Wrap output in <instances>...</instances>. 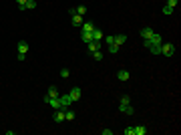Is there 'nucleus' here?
<instances>
[{"label": "nucleus", "mask_w": 181, "mask_h": 135, "mask_svg": "<svg viewBox=\"0 0 181 135\" xmlns=\"http://www.w3.org/2000/svg\"><path fill=\"white\" fill-rule=\"evenodd\" d=\"M125 40H127V36H125V34H115V44H125Z\"/></svg>", "instance_id": "obj_14"}, {"label": "nucleus", "mask_w": 181, "mask_h": 135, "mask_svg": "<svg viewBox=\"0 0 181 135\" xmlns=\"http://www.w3.org/2000/svg\"><path fill=\"white\" fill-rule=\"evenodd\" d=\"M90 36H93V40H101V39H103V30L95 26V28H93V32H90Z\"/></svg>", "instance_id": "obj_11"}, {"label": "nucleus", "mask_w": 181, "mask_h": 135, "mask_svg": "<svg viewBox=\"0 0 181 135\" xmlns=\"http://www.w3.org/2000/svg\"><path fill=\"white\" fill-rule=\"evenodd\" d=\"M145 133H147L145 125H137V127H135V135H145Z\"/></svg>", "instance_id": "obj_19"}, {"label": "nucleus", "mask_w": 181, "mask_h": 135, "mask_svg": "<svg viewBox=\"0 0 181 135\" xmlns=\"http://www.w3.org/2000/svg\"><path fill=\"white\" fill-rule=\"evenodd\" d=\"M119 111L121 113H127V115H133V107H131V103H129V105H125V103H121V105H119Z\"/></svg>", "instance_id": "obj_5"}, {"label": "nucleus", "mask_w": 181, "mask_h": 135, "mask_svg": "<svg viewBox=\"0 0 181 135\" xmlns=\"http://www.w3.org/2000/svg\"><path fill=\"white\" fill-rule=\"evenodd\" d=\"M123 133H125V135H135V127H127Z\"/></svg>", "instance_id": "obj_28"}, {"label": "nucleus", "mask_w": 181, "mask_h": 135, "mask_svg": "<svg viewBox=\"0 0 181 135\" xmlns=\"http://www.w3.org/2000/svg\"><path fill=\"white\" fill-rule=\"evenodd\" d=\"M54 121H57V123H62V121H65V109H57V111H54Z\"/></svg>", "instance_id": "obj_9"}, {"label": "nucleus", "mask_w": 181, "mask_h": 135, "mask_svg": "<svg viewBox=\"0 0 181 135\" xmlns=\"http://www.w3.org/2000/svg\"><path fill=\"white\" fill-rule=\"evenodd\" d=\"M119 48H121L119 44L113 43V44H109V53H111V54H117V53H119Z\"/></svg>", "instance_id": "obj_21"}, {"label": "nucleus", "mask_w": 181, "mask_h": 135, "mask_svg": "<svg viewBox=\"0 0 181 135\" xmlns=\"http://www.w3.org/2000/svg\"><path fill=\"white\" fill-rule=\"evenodd\" d=\"M149 51L153 54H161V44H153V47H149Z\"/></svg>", "instance_id": "obj_20"}, {"label": "nucleus", "mask_w": 181, "mask_h": 135, "mask_svg": "<svg viewBox=\"0 0 181 135\" xmlns=\"http://www.w3.org/2000/svg\"><path fill=\"white\" fill-rule=\"evenodd\" d=\"M58 95H61V93H58V89L53 85V87H48V93H46V97H44V99H53V97H58Z\"/></svg>", "instance_id": "obj_8"}, {"label": "nucleus", "mask_w": 181, "mask_h": 135, "mask_svg": "<svg viewBox=\"0 0 181 135\" xmlns=\"http://www.w3.org/2000/svg\"><path fill=\"white\" fill-rule=\"evenodd\" d=\"M58 101H61V107L62 109H67V107H71V103H72V99H71V95H58Z\"/></svg>", "instance_id": "obj_3"}, {"label": "nucleus", "mask_w": 181, "mask_h": 135, "mask_svg": "<svg viewBox=\"0 0 181 135\" xmlns=\"http://www.w3.org/2000/svg\"><path fill=\"white\" fill-rule=\"evenodd\" d=\"M163 14H173V8H171V6H163Z\"/></svg>", "instance_id": "obj_25"}, {"label": "nucleus", "mask_w": 181, "mask_h": 135, "mask_svg": "<svg viewBox=\"0 0 181 135\" xmlns=\"http://www.w3.org/2000/svg\"><path fill=\"white\" fill-rule=\"evenodd\" d=\"M105 43H107V47H109V44H113V43H115V34H109V36H105Z\"/></svg>", "instance_id": "obj_23"}, {"label": "nucleus", "mask_w": 181, "mask_h": 135, "mask_svg": "<svg viewBox=\"0 0 181 135\" xmlns=\"http://www.w3.org/2000/svg\"><path fill=\"white\" fill-rule=\"evenodd\" d=\"M177 2H179V0H167V6H171V8H175V6H177Z\"/></svg>", "instance_id": "obj_29"}, {"label": "nucleus", "mask_w": 181, "mask_h": 135, "mask_svg": "<svg viewBox=\"0 0 181 135\" xmlns=\"http://www.w3.org/2000/svg\"><path fill=\"white\" fill-rule=\"evenodd\" d=\"M143 43H145V48L153 47V44H161V34H159V32H153V34H151V39L143 40Z\"/></svg>", "instance_id": "obj_2"}, {"label": "nucleus", "mask_w": 181, "mask_h": 135, "mask_svg": "<svg viewBox=\"0 0 181 135\" xmlns=\"http://www.w3.org/2000/svg\"><path fill=\"white\" fill-rule=\"evenodd\" d=\"M121 103L129 105V103H131V97H129V95H123V97H121Z\"/></svg>", "instance_id": "obj_27"}, {"label": "nucleus", "mask_w": 181, "mask_h": 135, "mask_svg": "<svg viewBox=\"0 0 181 135\" xmlns=\"http://www.w3.org/2000/svg\"><path fill=\"white\" fill-rule=\"evenodd\" d=\"M93 58H95V61H103V53H101V51L93 53Z\"/></svg>", "instance_id": "obj_24"}, {"label": "nucleus", "mask_w": 181, "mask_h": 135, "mask_svg": "<svg viewBox=\"0 0 181 135\" xmlns=\"http://www.w3.org/2000/svg\"><path fill=\"white\" fill-rule=\"evenodd\" d=\"M81 39H83V43H90L93 36H90V32H81Z\"/></svg>", "instance_id": "obj_22"}, {"label": "nucleus", "mask_w": 181, "mask_h": 135, "mask_svg": "<svg viewBox=\"0 0 181 135\" xmlns=\"http://www.w3.org/2000/svg\"><path fill=\"white\" fill-rule=\"evenodd\" d=\"M16 48H18V53H24V54H26V51H28V43H24V40H20V43H18V47H16Z\"/></svg>", "instance_id": "obj_15"}, {"label": "nucleus", "mask_w": 181, "mask_h": 135, "mask_svg": "<svg viewBox=\"0 0 181 135\" xmlns=\"http://www.w3.org/2000/svg\"><path fill=\"white\" fill-rule=\"evenodd\" d=\"M68 75H71V71H68V69H62V71H61V77H62V79H68Z\"/></svg>", "instance_id": "obj_26"}, {"label": "nucleus", "mask_w": 181, "mask_h": 135, "mask_svg": "<svg viewBox=\"0 0 181 135\" xmlns=\"http://www.w3.org/2000/svg\"><path fill=\"white\" fill-rule=\"evenodd\" d=\"M93 28H95L93 22H83L81 24V32H93Z\"/></svg>", "instance_id": "obj_10"}, {"label": "nucleus", "mask_w": 181, "mask_h": 135, "mask_svg": "<svg viewBox=\"0 0 181 135\" xmlns=\"http://www.w3.org/2000/svg\"><path fill=\"white\" fill-rule=\"evenodd\" d=\"M87 44H89V51H90V53H97V51L101 48V40H90V43H87Z\"/></svg>", "instance_id": "obj_7"}, {"label": "nucleus", "mask_w": 181, "mask_h": 135, "mask_svg": "<svg viewBox=\"0 0 181 135\" xmlns=\"http://www.w3.org/2000/svg\"><path fill=\"white\" fill-rule=\"evenodd\" d=\"M72 16V26H81L83 24V16L81 14H71Z\"/></svg>", "instance_id": "obj_12"}, {"label": "nucleus", "mask_w": 181, "mask_h": 135, "mask_svg": "<svg viewBox=\"0 0 181 135\" xmlns=\"http://www.w3.org/2000/svg\"><path fill=\"white\" fill-rule=\"evenodd\" d=\"M36 8V0H26V4H24V10H32Z\"/></svg>", "instance_id": "obj_17"}, {"label": "nucleus", "mask_w": 181, "mask_h": 135, "mask_svg": "<svg viewBox=\"0 0 181 135\" xmlns=\"http://www.w3.org/2000/svg\"><path fill=\"white\" fill-rule=\"evenodd\" d=\"M65 119H67V121H72V119H75V111H72V109H68V107L65 109Z\"/></svg>", "instance_id": "obj_16"}, {"label": "nucleus", "mask_w": 181, "mask_h": 135, "mask_svg": "<svg viewBox=\"0 0 181 135\" xmlns=\"http://www.w3.org/2000/svg\"><path fill=\"white\" fill-rule=\"evenodd\" d=\"M175 53V44L173 43H161V54L163 57H173Z\"/></svg>", "instance_id": "obj_1"}, {"label": "nucleus", "mask_w": 181, "mask_h": 135, "mask_svg": "<svg viewBox=\"0 0 181 135\" xmlns=\"http://www.w3.org/2000/svg\"><path fill=\"white\" fill-rule=\"evenodd\" d=\"M16 2H18V8H20V10H24V4H26V0H16Z\"/></svg>", "instance_id": "obj_30"}, {"label": "nucleus", "mask_w": 181, "mask_h": 135, "mask_svg": "<svg viewBox=\"0 0 181 135\" xmlns=\"http://www.w3.org/2000/svg\"><path fill=\"white\" fill-rule=\"evenodd\" d=\"M117 77H119V81H129V71H125V69H121V71L117 73Z\"/></svg>", "instance_id": "obj_13"}, {"label": "nucleus", "mask_w": 181, "mask_h": 135, "mask_svg": "<svg viewBox=\"0 0 181 135\" xmlns=\"http://www.w3.org/2000/svg\"><path fill=\"white\" fill-rule=\"evenodd\" d=\"M151 34H153V28H151V26H145V28H141V39H143V40L151 39Z\"/></svg>", "instance_id": "obj_6"}, {"label": "nucleus", "mask_w": 181, "mask_h": 135, "mask_svg": "<svg viewBox=\"0 0 181 135\" xmlns=\"http://www.w3.org/2000/svg\"><path fill=\"white\" fill-rule=\"evenodd\" d=\"M68 95H71V99H72V101H79V99H81V87H72Z\"/></svg>", "instance_id": "obj_4"}, {"label": "nucleus", "mask_w": 181, "mask_h": 135, "mask_svg": "<svg viewBox=\"0 0 181 135\" xmlns=\"http://www.w3.org/2000/svg\"><path fill=\"white\" fill-rule=\"evenodd\" d=\"M75 14H81V16H85L87 14V6H76V8H75Z\"/></svg>", "instance_id": "obj_18"}]
</instances>
